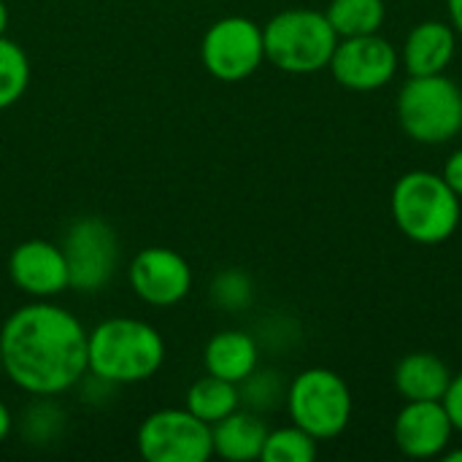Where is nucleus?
<instances>
[{
    "mask_svg": "<svg viewBox=\"0 0 462 462\" xmlns=\"http://www.w3.org/2000/svg\"><path fill=\"white\" fill-rule=\"evenodd\" d=\"M87 336L81 322L62 306L49 300L27 303L3 322V371L19 390L54 398L87 376Z\"/></svg>",
    "mask_w": 462,
    "mask_h": 462,
    "instance_id": "obj_1",
    "label": "nucleus"
},
{
    "mask_svg": "<svg viewBox=\"0 0 462 462\" xmlns=\"http://www.w3.org/2000/svg\"><path fill=\"white\" fill-rule=\"evenodd\" d=\"M165 360V341L149 322L111 317L87 336V365L108 384H138L152 379Z\"/></svg>",
    "mask_w": 462,
    "mask_h": 462,
    "instance_id": "obj_2",
    "label": "nucleus"
},
{
    "mask_svg": "<svg viewBox=\"0 0 462 462\" xmlns=\"http://www.w3.org/2000/svg\"><path fill=\"white\" fill-rule=\"evenodd\" d=\"M462 198L433 171L403 173L390 195L395 227L414 244L436 246L455 236L462 217Z\"/></svg>",
    "mask_w": 462,
    "mask_h": 462,
    "instance_id": "obj_3",
    "label": "nucleus"
},
{
    "mask_svg": "<svg viewBox=\"0 0 462 462\" xmlns=\"http://www.w3.org/2000/svg\"><path fill=\"white\" fill-rule=\"evenodd\" d=\"M265 60L284 73H317L330 65L338 35L325 11L284 8L263 27Z\"/></svg>",
    "mask_w": 462,
    "mask_h": 462,
    "instance_id": "obj_4",
    "label": "nucleus"
},
{
    "mask_svg": "<svg viewBox=\"0 0 462 462\" xmlns=\"http://www.w3.org/2000/svg\"><path fill=\"white\" fill-rule=\"evenodd\" d=\"M401 130L428 146L447 143L462 130V89L447 73L409 76L398 95Z\"/></svg>",
    "mask_w": 462,
    "mask_h": 462,
    "instance_id": "obj_5",
    "label": "nucleus"
},
{
    "mask_svg": "<svg viewBox=\"0 0 462 462\" xmlns=\"http://www.w3.org/2000/svg\"><path fill=\"white\" fill-rule=\"evenodd\" d=\"M287 411L298 428L311 433L317 441L341 436L352 422V390L330 368H309L287 387Z\"/></svg>",
    "mask_w": 462,
    "mask_h": 462,
    "instance_id": "obj_6",
    "label": "nucleus"
},
{
    "mask_svg": "<svg viewBox=\"0 0 462 462\" xmlns=\"http://www.w3.org/2000/svg\"><path fill=\"white\" fill-rule=\"evenodd\" d=\"M138 452L146 462H206L214 455L211 425L189 409H162L138 428Z\"/></svg>",
    "mask_w": 462,
    "mask_h": 462,
    "instance_id": "obj_7",
    "label": "nucleus"
},
{
    "mask_svg": "<svg viewBox=\"0 0 462 462\" xmlns=\"http://www.w3.org/2000/svg\"><path fill=\"white\" fill-rule=\"evenodd\" d=\"M60 246L68 263L70 290L79 292L103 290L119 265V238L114 227L100 217L76 219L65 230Z\"/></svg>",
    "mask_w": 462,
    "mask_h": 462,
    "instance_id": "obj_8",
    "label": "nucleus"
},
{
    "mask_svg": "<svg viewBox=\"0 0 462 462\" xmlns=\"http://www.w3.org/2000/svg\"><path fill=\"white\" fill-rule=\"evenodd\" d=\"M206 70L219 81H244L265 62L263 27L246 16L217 19L200 43Z\"/></svg>",
    "mask_w": 462,
    "mask_h": 462,
    "instance_id": "obj_9",
    "label": "nucleus"
},
{
    "mask_svg": "<svg viewBox=\"0 0 462 462\" xmlns=\"http://www.w3.org/2000/svg\"><path fill=\"white\" fill-rule=\"evenodd\" d=\"M328 68L341 87L352 92H374L395 79L401 68V54L379 32L352 35L338 38Z\"/></svg>",
    "mask_w": 462,
    "mask_h": 462,
    "instance_id": "obj_10",
    "label": "nucleus"
},
{
    "mask_svg": "<svg viewBox=\"0 0 462 462\" xmlns=\"http://www.w3.org/2000/svg\"><path fill=\"white\" fill-rule=\"evenodd\" d=\"M130 287L133 292L157 309H168L176 306L179 300H184L192 290V268L189 263L165 246H149L141 249L127 271Z\"/></svg>",
    "mask_w": 462,
    "mask_h": 462,
    "instance_id": "obj_11",
    "label": "nucleus"
},
{
    "mask_svg": "<svg viewBox=\"0 0 462 462\" xmlns=\"http://www.w3.org/2000/svg\"><path fill=\"white\" fill-rule=\"evenodd\" d=\"M8 276L14 287L35 300H49L70 290L68 263L60 244L30 238L22 241L8 257Z\"/></svg>",
    "mask_w": 462,
    "mask_h": 462,
    "instance_id": "obj_12",
    "label": "nucleus"
},
{
    "mask_svg": "<svg viewBox=\"0 0 462 462\" xmlns=\"http://www.w3.org/2000/svg\"><path fill=\"white\" fill-rule=\"evenodd\" d=\"M455 425L441 401H406L393 425V439L406 457H441L452 444Z\"/></svg>",
    "mask_w": 462,
    "mask_h": 462,
    "instance_id": "obj_13",
    "label": "nucleus"
},
{
    "mask_svg": "<svg viewBox=\"0 0 462 462\" xmlns=\"http://www.w3.org/2000/svg\"><path fill=\"white\" fill-rule=\"evenodd\" d=\"M457 51V32L449 22L425 19L414 24L403 41L401 62L409 76H433L444 73Z\"/></svg>",
    "mask_w": 462,
    "mask_h": 462,
    "instance_id": "obj_14",
    "label": "nucleus"
},
{
    "mask_svg": "<svg viewBox=\"0 0 462 462\" xmlns=\"http://www.w3.org/2000/svg\"><path fill=\"white\" fill-rule=\"evenodd\" d=\"M268 439V425L257 411H241L236 409L217 425H211V441L214 455L230 462L260 460L263 447Z\"/></svg>",
    "mask_w": 462,
    "mask_h": 462,
    "instance_id": "obj_15",
    "label": "nucleus"
},
{
    "mask_svg": "<svg viewBox=\"0 0 462 462\" xmlns=\"http://www.w3.org/2000/svg\"><path fill=\"white\" fill-rule=\"evenodd\" d=\"M393 382L403 401H444L452 371L433 352H411L395 365Z\"/></svg>",
    "mask_w": 462,
    "mask_h": 462,
    "instance_id": "obj_16",
    "label": "nucleus"
},
{
    "mask_svg": "<svg viewBox=\"0 0 462 462\" xmlns=\"http://www.w3.org/2000/svg\"><path fill=\"white\" fill-rule=\"evenodd\" d=\"M206 371L225 382L241 384L252 376L260 365V346L249 333L241 330H222L217 333L203 352Z\"/></svg>",
    "mask_w": 462,
    "mask_h": 462,
    "instance_id": "obj_17",
    "label": "nucleus"
},
{
    "mask_svg": "<svg viewBox=\"0 0 462 462\" xmlns=\"http://www.w3.org/2000/svg\"><path fill=\"white\" fill-rule=\"evenodd\" d=\"M184 409H189L198 420H203L208 425H217L219 420L233 414L236 409H241L238 384L206 374L203 379H198L187 390V406Z\"/></svg>",
    "mask_w": 462,
    "mask_h": 462,
    "instance_id": "obj_18",
    "label": "nucleus"
},
{
    "mask_svg": "<svg viewBox=\"0 0 462 462\" xmlns=\"http://www.w3.org/2000/svg\"><path fill=\"white\" fill-rule=\"evenodd\" d=\"M328 22L338 38L379 32L387 19L384 0H330L325 8Z\"/></svg>",
    "mask_w": 462,
    "mask_h": 462,
    "instance_id": "obj_19",
    "label": "nucleus"
},
{
    "mask_svg": "<svg viewBox=\"0 0 462 462\" xmlns=\"http://www.w3.org/2000/svg\"><path fill=\"white\" fill-rule=\"evenodd\" d=\"M30 84V60L19 43L0 35V111L14 106Z\"/></svg>",
    "mask_w": 462,
    "mask_h": 462,
    "instance_id": "obj_20",
    "label": "nucleus"
},
{
    "mask_svg": "<svg viewBox=\"0 0 462 462\" xmlns=\"http://www.w3.org/2000/svg\"><path fill=\"white\" fill-rule=\"evenodd\" d=\"M317 457V439L298 428L295 422L290 428L268 430L265 447H263V462H311Z\"/></svg>",
    "mask_w": 462,
    "mask_h": 462,
    "instance_id": "obj_21",
    "label": "nucleus"
},
{
    "mask_svg": "<svg viewBox=\"0 0 462 462\" xmlns=\"http://www.w3.org/2000/svg\"><path fill=\"white\" fill-rule=\"evenodd\" d=\"M211 300L227 311H241L252 303V282L244 271H222L211 282Z\"/></svg>",
    "mask_w": 462,
    "mask_h": 462,
    "instance_id": "obj_22",
    "label": "nucleus"
},
{
    "mask_svg": "<svg viewBox=\"0 0 462 462\" xmlns=\"http://www.w3.org/2000/svg\"><path fill=\"white\" fill-rule=\"evenodd\" d=\"M62 422H65V414L57 403L49 401V395H41V401L24 411V433L35 444H46L49 439H54Z\"/></svg>",
    "mask_w": 462,
    "mask_h": 462,
    "instance_id": "obj_23",
    "label": "nucleus"
},
{
    "mask_svg": "<svg viewBox=\"0 0 462 462\" xmlns=\"http://www.w3.org/2000/svg\"><path fill=\"white\" fill-rule=\"evenodd\" d=\"M238 393H241V401H246L252 406V411L273 409L279 401L287 398V393L279 384V374H271V371H263V374L254 371L252 376H246L238 384Z\"/></svg>",
    "mask_w": 462,
    "mask_h": 462,
    "instance_id": "obj_24",
    "label": "nucleus"
},
{
    "mask_svg": "<svg viewBox=\"0 0 462 462\" xmlns=\"http://www.w3.org/2000/svg\"><path fill=\"white\" fill-rule=\"evenodd\" d=\"M441 403H444V409H447V414H449L455 430H460L462 433V371L460 374H452V382H449L447 395H444Z\"/></svg>",
    "mask_w": 462,
    "mask_h": 462,
    "instance_id": "obj_25",
    "label": "nucleus"
},
{
    "mask_svg": "<svg viewBox=\"0 0 462 462\" xmlns=\"http://www.w3.org/2000/svg\"><path fill=\"white\" fill-rule=\"evenodd\" d=\"M441 176H444V181L457 192L462 198V149L457 152H452L449 157H447V162H444V171H441Z\"/></svg>",
    "mask_w": 462,
    "mask_h": 462,
    "instance_id": "obj_26",
    "label": "nucleus"
},
{
    "mask_svg": "<svg viewBox=\"0 0 462 462\" xmlns=\"http://www.w3.org/2000/svg\"><path fill=\"white\" fill-rule=\"evenodd\" d=\"M449 8V24L455 27L457 38H462V0H447Z\"/></svg>",
    "mask_w": 462,
    "mask_h": 462,
    "instance_id": "obj_27",
    "label": "nucleus"
},
{
    "mask_svg": "<svg viewBox=\"0 0 462 462\" xmlns=\"http://www.w3.org/2000/svg\"><path fill=\"white\" fill-rule=\"evenodd\" d=\"M11 425H14V420H11V411L5 409V403L0 401V444L8 439V433H11Z\"/></svg>",
    "mask_w": 462,
    "mask_h": 462,
    "instance_id": "obj_28",
    "label": "nucleus"
},
{
    "mask_svg": "<svg viewBox=\"0 0 462 462\" xmlns=\"http://www.w3.org/2000/svg\"><path fill=\"white\" fill-rule=\"evenodd\" d=\"M5 27H8V8H5V3L0 0V35H5Z\"/></svg>",
    "mask_w": 462,
    "mask_h": 462,
    "instance_id": "obj_29",
    "label": "nucleus"
},
{
    "mask_svg": "<svg viewBox=\"0 0 462 462\" xmlns=\"http://www.w3.org/2000/svg\"><path fill=\"white\" fill-rule=\"evenodd\" d=\"M441 457L447 462H462V449H457V452H444Z\"/></svg>",
    "mask_w": 462,
    "mask_h": 462,
    "instance_id": "obj_30",
    "label": "nucleus"
},
{
    "mask_svg": "<svg viewBox=\"0 0 462 462\" xmlns=\"http://www.w3.org/2000/svg\"><path fill=\"white\" fill-rule=\"evenodd\" d=\"M0 376H5V371H3V352H0Z\"/></svg>",
    "mask_w": 462,
    "mask_h": 462,
    "instance_id": "obj_31",
    "label": "nucleus"
}]
</instances>
